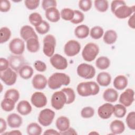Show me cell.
Here are the masks:
<instances>
[{"label":"cell","mask_w":135,"mask_h":135,"mask_svg":"<svg viewBox=\"0 0 135 135\" xmlns=\"http://www.w3.org/2000/svg\"><path fill=\"white\" fill-rule=\"evenodd\" d=\"M134 6H128L124 1H113L111 4L112 12L118 18L124 19L130 17L134 12Z\"/></svg>","instance_id":"6da1fadb"},{"label":"cell","mask_w":135,"mask_h":135,"mask_svg":"<svg viewBox=\"0 0 135 135\" xmlns=\"http://www.w3.org/2000/svg\"><path fill=\"white\" fill-rule=\"evenodd\" d=\"M70 76L64 73L56 72L52 74L47 80L49 87L52 90L59 89L62 85H68L70 83Z\"/></svg>","instance_id":"7a4b0ae2"},{"label":"cell","mask_w":135,"mask_h":135,"mask_svg":"<svg viewBox=\"0 0 135 135\" xmlns=\"http://www.w3.org/2000/svg\"><path fill=\"white\" fill-rule=\"evenodd\" d=\"M76 90L80 96L88 97L98 94L100 87L96 82L93 81L83 82L78 85Z\"/></svg>","instance_id":"3957f363"},{"label":"cell","mask_w":135,"mask_h":135,"mask_svg":"<svg viewBox=\"0 0 135 135\" xmlns=\"http://www.w3.org/2000/svg\"><path fill=\"white\" fill-rule=\"evenodd\" d=\"M99 52V48L97 44L94 43H89L84 47L82 56L83 59L87 62L93 61Z\"/></svg>","instance_id":"277c9868"},{"label":"cell","mask_w":135,"mask_h":135,"mask_svg":"<svg viewBox=\"0 0 135 135\" xmlns=\"http://www.w3.org/2000/svg\"><path fill=\"white\" fill-rule=\"evenodd\" d=\"M56 46V39L51 34L46 35L43 39V52L47 57H51L53 55Z\"/></svg>","instance_id":"5b68a950"},{"label":"cell","mask_w":135,"mask_h":135,"mask_svg":"<svg viewBox=\"0 0 135 135\" xmlns=\"http://www.w3.org/2000/svg\"><path fill=\"white\" fill-rule=\"evenodd\" d=\"M76 72L79 76L85 79H91L95 74V68L92 65L84 63L78 65Z\"/></svg>","instance_id":"8992f818"},{"label":"cell","mask_w":135,"mask_h":135,"mask_svg":"<svg viewBox=\"0 0 135 135\" xmlns=\"http://www.w3.org/2000/svg\"><path fill=\"white\" fill-rule=\"evenodd\" d=\"M51 105L55 110H59L62 109L66 102V97L65 93L62 91L55 92L51 97Z\"/></svg>","instance_id":"52a82bcc"},{"label":"cell","mask_w":135,"mask_h":135,"mask_svg":"<svg viewBox=\"0 0 135 135\" xmlns=\"http://www.w3.org/2000/svg\"><path fill=\"white\" fill-rule=\"evenodd\" d=\"M55 115V112L53 110L49 108L44 109L40 111L38 117V121L43 126H49L52 123Z\"/></svg>","instance_id":"ba28073f"},{"label":"cell","mask_w":135,"mask_h":135,"mask_svg":"<svg viewBox=\"0 0 135 135\" xmlns=\"http://www.w3.org/2000/svg\"><path fill=\"white\" fill-rule=\"evenodd\" d=\"M80 49L81 45L79 42L72 40L66 43L64 47V52L68 56L72 57L77 55L80 52Z\"/></svg>","instance_id":"9c48e42d"},{"label":"cell","mask_w":135,"mask_h":135,"mask_svg":"<svg viewBox=\"0 0 135 135\" xmlns=\"http://www.w3.org/2000/svg\"><path fill=\"white\" fill-rule=\"evenodd\" d=\"M0 78L6 85L11 86L15 83L17 79V74L12 69L8 68L7 70L0 72Z\"/></svg>","instance_id":"30bf717a"},{"label":"cell","mask_w":135,"mask_h":135,"mask_svg":"<svg viewBox=\"0 0 135 135\" xmlns=\"http://www.w3.org/2000/svg\"><path fill=\"white\" fill-rule=\"evenodd\" d=\"M52 65L57 70H64L68 65L67 60L65 57L59 54H55L50 59Z\"/></svg>","instance_id":"8fae6325"},{"label":"cell","mask_w":135,"mask_h":135,"mask_svg":"<svg viewBox=\"0 0 135 135\" xmlns=\"http://www.w3.org/2000/svg\"><path fill=\"white\" fill-rule=\"evenodd\" d=\"M9 49L15 55H21L25 50V43L22 40L15 38L9 42Z\"/></svg>","instance_id":"7c38bea8"},{"label":"cell","mask_w":135,"mask_h":135,"mask_svg":"<svg viewBox=\"0 0 135 135\" xmlns=\"http://www.w3.org/2000/svg\"><path fill=\"white\" fill-rule=\"evenodd\" d=\"M134 92L132 89H127L122 92L119 98V102L125 106L128 107L130 106L134 100Z\"/></svg>","instance_id":"4fadbf2b"},{"label":"cell","mask_w":135,"mask_h":135,"mask_svg":"<svg viewBox=\"0 0 135 135\" xmlns=\"http://www.w3.org/2000/svg\"><path fill=\"white\" fill-rule=\"evenodd\" d=\"M8 62L11 68L16 72H18L22 66L27 64L25 59L21 55H15L9 56Z\"/></svg>","instance_id":"5bb4252c"},{"label":"cell","mask_w":135,"mask_h":135,"mask_svg":"<svg viewBox=\"0 0 135 135\" xmlns=\"http://www.w3.org/2000/svg\"><path fill=\"white\" fill-rule=\"evenodd\" d=\"M31 101L32 104L38 108L45 107L47 104V98L45 95L41 92H35L31 97Z\"/></svg>","instance_id":"9a60e30c"},{"label":"cell","mask_w":135,"mask_h":135,"mask_svg":"<svg viewBox=\"0 0 135 135\" xmlns=\"http://www.w3.org/2000/svg\"><path fill=\"white\" fill-rule=\"evenodd\" d=\"M113 112V105L110 103H105L100 106L98 109V114L102 119H108Z\"/></svg>","instance_id":"2e32d148"},{"label":"cell","mask_w":135,"mask_h":135,"mask_svg":"<svg viewBox=\"0 0 135 135\" xmlns=\"http://www.w3.org/2000/svg\"><path fill=\"white\" fill-rule=\"evenodd\" d=\"M33 86L37 90L44 89L47 84V80L45 76L41 74L35 75L32 79Z\"/></svg>","instance_id":"e0dca14e"},{"label":"cell","mask_w":135,"mask_h":135,"mask_svg":"<svg viewBox=\"0 0 135 135\" xmlns=\"http://www.w3.org/2000/svg\"><path fill=\"white\" fill-rule=\"evenodd\" d=\"M20 35L21 37L27 41L30 38H38V36L32 27L29 25H24L20 30Z\"/></svg>","instance_id":"ac0fdd59"},{"label":"cell","mask_w":135,"mask_h":135,"mask_svg":"<svg viewBox=\"0 0 135 135\" xmlns=\"http://www.w3.org/2000/svg\"><path fill=\"white\" fill-rule=\"evenodd\" d=\"M7 122L10 128H19L22 124V118L15 113H11L7 117Z\"/></svg>","instance_id":"d6986e66"},{"label":"cell","mask_w":135,"mask_h":135,"mask_svg":"<svg viewBox=\"0 0 135 135\" xmlns=\"http://www.w3.org/2000/svg\"><path fill=\"white\" fill-rule=\"evenodd\" d=\"M32 107L30 103L26 100H22L18 102L16 110L17 112L23 115H26L32 111Z\"/></svg>","instance_id":"ffe728a7"},{"label":"cell","mask_w":135,"mask_h":135,"mask_svg":"<svg viewBox=\"0 0 135 135\" xmlns=\"http://www.w3.org/2000/svg\"><path fill=\"white\" fill-rule=\"evenodd\" d=\"M45 15L46 18L51 22H57L60 19V13L56 7H51L45 11Z\"/></svg>","instance_id":"44dd1931"},{"label":"cell","mask_w":135,"mask_h":135,"mask_svg":"<svg viewBox=\"0 0 135 135\" xmlns=\"http://www.w3.org/2000/svg\"><path fill=\"white\" fill-rule=\"evenodd\" d=\"M110 128L112 134H121L124 131L125 126L122 121L119 120H114L110 123Z\"/></svg>","instance_id":"7402d4cb"},{"label":"cell","mask_w":135,"mask_h":135,"mask_svg":"<svg viewBox=\"0 0 135 135\" xmlns=\"http://www.w3.org/2000/svg\"><path fill=\"white\" fill-rule=\"evenodd\" d=\"M70 122L69 118L65 116L59 117L55 122V126L60 132L66 130L70 127Z\"/></svg>","instance_id":"603a6c76"},{"label":"cell","mask_w":135,"mask_h":135,"mask_svg":"<svg viewBox=\"0 0 135 135\" xmlns=\"http://www.w3.org/2000/svg\"><path fill=\"white\" fill-rule=\"evenodd\" d=\"M118 92L112 88L106 89L103 94V99L109 103L115 102L118 98Z\"/></svg>","instance_id":"cb8c5ba5"},{"label":"cell","mask_w":135,"mask_h":135,"mask_svg":"<svg viewBox=\"0 0 135 135\" xmlns=\"http://www.w3.org/2000/svg\"><path fill=\"white\" fill-rule=\"evenodd\" d=\"M97 81L100 85L102 86H107L111 83V76L108 72H102L98 74Z\"/></svg>","instance_id":"d4e9b609"},{"label":"cell","mask_w":135,"mask_h":135,"mask_svg":"<svg viewBox=\"0 0 135 135\" xmlns=\"http://www.w3.org/2000/svg\"><path fill=\"white\" fill-rule=\"evenodd\" d=\"M90 33L89 27L84 24L78 26L74 30V34L78 38H85L88 36Z\"/></svg>","instance_id":"484cf974"},{"label":"cell","mask_w":135,"mask_h":135,"mask_svg":"<svg viewBox=\"0 0 135 135\" xmlns=\"http://www.w3.org/2000/svg\"><path fill=\"white\" fill-rule=\"evenodd\" d=\"M128 85V79L122 75L117 76L113 81L114 87L119 90H122L125 89Z\"/></svg>","instance_id":"4316f807"},{"label":"cell","mask_w":135,"mask_h":135,"mask_svg":"<svg viewBox=\"0 0 135 135\" xmlns=\"http://www.w3.org/2000/svg\"><path fill=\"white\" fill-rule=\"evenodd\" d=\"M118 37L115 31L112 30L107 31L103 35V41L107 44H112L115 42Z\"/></svg>","instance_id":"83f0119b"},{"label":"cell","mask_w":135,"mask_h":135,"mask_svg":"<svg viewBox=\"0 0 135 135\" xmlns=\"http://www.w3.org/2000/svg\"><path fill=\"white\" fill-rule=\"evenodd\" d=\"M20 76L24 79H28L33 74V68L27 64L22 66L18 71Z\"/></svg>","instance_id":"f1b7e54d"},{"label":"cell","mask_w":135,"mask_h":135,"mask_svg":"<svg viewBox=\"0 0 135 135\" xmlns=\"http://www.w3.org/2000/svg\"><path fill=\"white\" fill-rule=\"evenodd\" d=\"M27 50L31 53H36L40 49V43L38 38H32L26 41Z\"/></svg>","instance_id":"f546056e"},{"label":"cell","mask_w":135,"mask_h":135,"mask_svg":"<svg viewBox=\"0 0 135 135\" xmlns=\"http://www.w3.org/2000/svg\"><path fill=\"white\" fill-rule=\"evenodd\" d=\"M26 131L29 135H40L42 133V129L37 123L32 122L27 126Z\"/></svg>","instance_id":"4dcf8cb0"},{"label":"cell","mask_w":135,"mask_h":135,"mask_svg":"<svg viewBox=\"0 0 135 135\" xmlns=\"http://www.w3.org/2000/svg\"><path fill=\"white\" fill-rule=\"evenodd\" d=\"M110 65L109 59L106 56H100L98 57L95 62V65L100 70H105Z\"/></svg>","instance_id":"1f68e13d"},{"label":"cell","mask_w":135,"mask_h":135,"mask_svg":"<svg viewBox=\"0 0 135 135\" xmlns=\"http://www.w3.org/2000/svg\"><path fill=\"white\" fill-rule=\"evenodd\" d=\"M15 102L9 98H4L1 103L2 109L6 112L12 111L15 108Z\"/></svg>","instance_id":"d6a6232c"},{"label":"cell","mask_w":135,"mask_h":135,"mask_svg":"<svg viewBox=\"0 0 135 135\" xmlns=\"http://www.w3.org/2000/svg\"><path fill=\"white\" fill-rule=\"evenodd\" d=\"M127 112L126 108L125 106L121 104H117L113 106L114 115L119 118H123L124 117Z\"/></svg>","instance_id":"836d02e7"},{"label":"cell","mask_w":135,"mask_h":135,"mask_svg":"<svg viewBox=\"0 0 135 135\" xmlns=\"http://www.w3.org/2000/svg\"><path fill=\"white\" fill-rule=\"evenodd\" d=\"M11 36V31L7 27H3L0 29V43H4L8 41Z\"/></svg>","instance_id":"e575fe53"},{"label":"cell","mask_w":135,"mask_h":135,"mask_svg":"<svg viewBox=\"0 0 135 135\" xmlns=\"http://www.w3.org/2000/svg\"><path fill=\"white\" fill-rule=\"evenodd\" d=\"M65 94L66 97V104L73 103L75 99V94L74 90L71 88H64L61 90Z\"/></svg>","instance_id":"d590c367"},{"label":"cell","mask_w":135,"mask_h":135,"mask_svg":"<svg viewBox=\"0 0 135 135\" xmlns=\"http://www.w3.org/2000/svg\"><path fill=\"white\" fill-rule=\"evenodd\" d=\"M28 20L30 23L35 27L38 26L43 21L41 15L37 12L31 13L29 15Z\"/></svg>","instance_id":"8d00e7d4"},{"label":"cell","mask_w":135,"mask_h":135,"mask_svg":"<svg viewBox=\"0 0 135 135\" xmlns=\"http://www.w3.org/2000/svg\"><path fill=\"white\" fill-rule=\"evenodd\" d=\"M104 32L103 28L99 26L93 27L90 32L91 37L95 40L100 39L103 35Z\"/></svg>","instance_id":"74e56055"},{"label":"cell","mask_w":135,"mask_h":135,"mask_svg":"<svg viewBox=\"0 0 135 135\" xmlns=\"http://www.w3.org/2000/svg\"><path fill=\"white\" fill-rule=\"evenodd\" d=\"M97 10L100 12H106L109 7L108 2L105 0H95L94 2Z\"/></svg>","instance_id":"f35d334b"},{"label":"cell","mask_w":135,"mask_h":135,"mask_svg":"<svg viewBox=\"0 0 135 135\" xmlns=\"http://www.w3.org/2000/svg\"><path fill=\"white\" fill-rule=\"evenodd\" d=\"M4 98H9L16 103L20 98V93L16 89H9L6 91L4 95Z\"/></svg>","instance_id":"ab89813d"},{"label":"cell","mask_w":135,"mask_h":135,"mask_svg":"<svg viewBox=\"0 0 135 135\" xmlns=\"http://www.w3.org/2000/svg\"><path fill=\"white\" fill-rule=\"evenodd\" d=\"M74 15V10L69 8H64L61 11V17L65 21H71Z\"/></svg>","instance_id":"60d3db41"},{"label":"cell","mask_w":135,"mask_h":135,"mask_svg":"<svg viewBox=\"0 0 135 135\" xmlns=\"http://www.w3.org/2000/svg\"><path fill=\"white\" fill-rule=\"evenodd\" d=\"M35 28L38 34L43 35L47 33L49 31L50 26L48 22L43 20L42 22L38 26L35 27Z\"/></svg>","instance_id":"b9f144b4"},{"label":"cell","mask_w":135,"mask_h":135,"mask_svg":"<svg viewBox=\"0 0 135 135\" xmlns=\"http://www.w3.org/2000/svg\"><path fill=\"white\" fill-rule=\"evenodd\" d=\"M126 121L128 128L131 130L135 129V112H129L126 119Z\"/></svg>","instance_id":"7bdbcfd3"},{"label":"cell","mask_w":135,"mask_h":135,"mask_svg":"<svg viewBox=\"0 0 135 135\" xmlns=\"http://www.w3.org/2000/svg\"><path fill=\"white\" fill-rule=\"evenodd\" d=\"M74 17L70 22L74 24H78L82 22L84 19V15L83 13L78 10H74Z\"/></svg>","instance_id":"ee69618b"},{"label":"cell","mask_w":135,"mask_h":135,"mask_svg":"<svg viewBox=\"0 0 135 135\" xmlns=\"http://www.w3.org/2000/svg\"><path fill=\"white\" fill-rule=\"evenodd\" d=\"M94 114V110L91 107L83 108L81 111V115L83 118H90Z\"/></svg>","instance_id":"f6af8a7d"},{"label":"cell","mask_w":135,"mask_h":135,"mask_svg":"<svg viewBox=\"0 0 135 135\" xmlns=\"http://www.w3.org/2000/svg\"><path fill=\"white\" fill-rule=\"evenodd\" d=\"M79 8L84 12L89 11L92 7V1L91 0H81L79 2Z\"/></svg>","instance_id":"bcb514c9"},{"label":"cell","mask_w":135,"mask_h":135,"mask_svg":"<svg viewBox=\"0 0 135 135\" xmlns=\"http://www.w3.org/2000/svg\"><path fill=\"white\" fill-rule=\"evenodd\" d=\"M40 2L39 0H25L24 1V4L27 9L33 10L38 6Z\"/></svg>","instance_id":"7dc6e473"},{"label":"cell","mask_w":135,"mask_h":135,"mask_svg":"<svg viewBox=\"0 0 135 135\" xmlns=\"http://www.w3.org/2000/svg\"><path fill=\"white\" fill-rule=\"evenodd\" d=\"M56 6L57 3L55 0H43L42 2V7L45 11L51 7H56Z\"/></svg>","instance_id":"c3c4849f"},{"label":"cell","mask_w":135,"mask_h":135,"mask_svg":"<svg viewBox=\"0 0 135 135\" xmlns=\"http://www.w3.org/2000/svg\"><path fill=\"white\" fill-rule=\"evenodd\" d=\"M34 66L35 69L38 72H43L46 71V65L45 63L40 60H36L34 63Z\"/></svg>","instance_id":"681fc988"},{"label":"cell","mask_w":135,"mask_h":135,"mask_svg":"<svg viewBox=\"0 0 135 135\" xmlns=\"http://www.w3.org/2000/svg\"><path fill=\"white\" fill-rule=\"evenodd\" d=\"M11 8V3L9 1L2 0L0 3V11L2 12H7Z\"/></svg>","instance_id":"f907efd6"},{"label":"cell","mask_w":135,"mask_h":135,"mask_svg":"<svg viewBox=\"0 0 135 135\" xmlns=\"http://www.w3.org/2000/svg\"><path fill=\"white\" fill-rule=\"evenodd\" d=\"M9 65L8 60L7 59L1 57L0 59V72L5 71L7 70L8 68V66Z\"/></svg>","instance_id":"816d5d0a"},{"label":"cell","mask_w":135,"mask_h":135,"mask_svg":"<svg viewBox=\"0 0 135 135\" xmlns=\"http://www.w3.org/2000/svg\"><path fill=\"white\" fill-rule=\"evenodd\" d=\"M6 122L2 118L0 119V133L2 134L6 129Z\"/></svg>","instance_id":"f5cc1de1"},{"label":"cell","mask_w":135,"mask_h":135,"mask_svg":"<svg viewBox=\"0 0 135 135\" xmlns=\"http://www.w3.org/2000/svg\"><path fill=\"white\" fill-rule=\"evenodd\" d=\"M134 14L133 13L132 15H131L128 21V25L130 27H131L132 29H134L135 28V23H134Z\"/></svg>","instance_id":"db71d44e"},{"label":"cell","mask_w":135,"mask_h":135,"mask_svg":"<svg viewBox=\"0 0 135 135\" xmlns=\"http://www.w3.org/2000/svg\"><path fill=\"white\" fill-rule=\"evenodd\" d=\"M61 134H77V132L74 129L72 128H69L66 130L60 132Z\"/></svg>","instance_id":"11a10c76"},{"label":"cell","mask_w":135,"mask_h":135,"mask_svg":"<svg viewBox=\"0 0 135 135\" xmlns=\"http://www.w3.org/2000/svg\"><path fill=\"white\" fill-rule=\"evenodd\" d=\"M43 134H60V133L59 132H57L54 129H50L45 130L43 133Z\"/></svg>","instance_id":"9f6ffc18"},{"label":"cell","mask_w":135,"mask_h":135,"mask_svg":"<svg viewBox=\"0 0 135 135\" xmlns=\"http://www.w3.org/2000/svg\"><path fill=\"white\" fill-rule=\"evenodd\" d=\"M17 134V135H19V134H22V133L19 131V130H13L11 131V132H6V133H4L2 134Z\"/></svg>","instance_id":"6f0895ef"}]
</instances>
